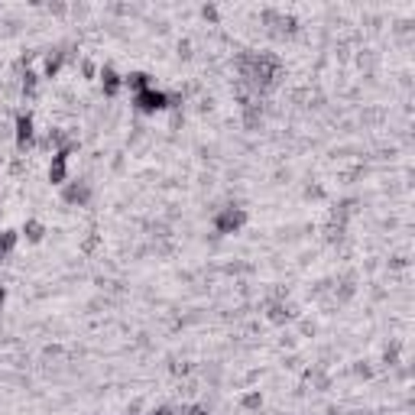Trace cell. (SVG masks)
Wrapping results in <instances>:
<instances>
[{"label":"cell","instance_id":"277c9868","mask_svg":"<svg viewBox=\"0 0 415 415\" xmlns=\"http://www.w3.org/2000/svg\"><path fill=\"white\" fill-rule=\"evenodd\" d=\"M68 162H72V147H65V149H59V153H52L49 172H46L52 185H65V182H68Z\"/></svg>","mask_w":415,"mask_h":415},{"label":"cell","instance_id":"30bf717a","mask_svg":"<svg viewBox=\"0 0 415 415\" xmlns=\"http://www.w3.org/2000/svg\"><path fill=\"white\" fill-rule=\"evenodd\" d=\"M13 247H16V234H13V231H0V263L13 253Z\"/></svg>","mask_w":415,"mask_h":415},{"label":"cell","instance_id":"ba28073f","mask_svg":"<svg viewBox=\"0 0 415 415\" xmlns=\"http://www.w3.org/2000/svg\"><path fill=\"white\" fill-rule=\"evenodd\" d=\"M123 88H127L130 95H140V91H147V88H153V85H149L147 72H134V75H127V78H123Z\"/></svg>","mask_w":415,"mask_h":415},{"label":"cell","instance_id":"3957f363","mask_svg":"<svg viewBox=\"0 0 415 415\" xmlns=\"http://www.w3.org/2000/svg\"><path fill=\"white\" fill-rule=\"evenodd\" d=\"M13 140H16L20 149L36 147V121H33V114H16V121H13Z\"/></svg>","mask_w":415,"mask_h":415},{"label":"cell","instance_id":"8fae6325","mask_svg":"<svg viewBox=\"0 0 415 415\" xmlns=\"http://www.w3.org/2000/svg\"><path fill=\"white\" fill-rule=\"evenodd\" d=\"M240 403H244V409H260L263 405V396H260V390H253V392H247Z\"/></svg>","mask_w":415,"mask_h":415},{"label":"cell","instance_id":"7a4b0ae2","mask_svg":"<svg viewBox=\"0 0 415 415\" xmlns=\"http://www.w3.org/2000/svg\"><path fill=\"white\" fill-rule=\"evenodd\" d=\"M134 108L140 114H162V110H169V95L156 91V88H147V91L134 95Z\"/></svg>","mask_w":415,"mask_h":415},{"label":"cell","instance_id":"5b68a950","mask_svg":"<svg viewBox=\"0 0 415 415\" xmlns=\"http://www.w3.org/2000/svg\"><path fill=\"white\" fill-rule=\"evenodd\" d=\"M65 201L85 208L88 201H91V185L88 182H65Z\"/></svg>","mask_w":415,"mask_h":415},{"label":"cell","instance_id":"6da1fadb","mask_svg":"<svg viewBox=\"0 0 415 415\" xmlns=\"http://www.w3.org/2000/svg\"><path fill=\"white\" fill-rule=\"evenodd\" d=\"M244 224H247V211L244 208H237V205L221 208L218 214H214V231L218 234H237Z\"/></svg>","mask_w":415,"mask_h":415},{"label":"cell","instance_id":"7c38bea8","mask_svg":"<svg viewBox=\"0 0 415 415\" xmlns=\"http://www.w3.org/2000/svg\"><path fill=\"white\" fill-rule=\"evenodd\" d=\"M3 302H7V289H0V308H3Z\"/></svg>","mask_w":415,"mask_h":415},{"label":"cell","instance_id":"9c48e42d","mask_svg":"<svg viewBox=\"0 0 415 415\" xmlns=\"http://www.w3.org/2000/svg\"><path fill=\"white\" fill-rule=\"evenodd\" d=\"M23 237L29 240V244H39V240L46 237V227H42L39 221H26V224H23Z\"/></svg>","mask_w":415,"mask_h":415},{"label":"cell","instance_id":"8992f818","mask_svg":"<svg viewBox=\"0 0 415 415\" xmlns=\"http://www.w3.org/2000/svg\"><path fill=\"white\" fill-rule=\"evenodd\" d=\"M121 88H123V78L114 72V68H104V72H101V91H104V98H117Z\"/></svg>","mask_w":415,"mask_h":415},{"label":"cell","instance_id":"52a82bcc","mask_svg":"<svg viewBox=\"0 0 415 415\" xmlns=\"http://www.w3.org/2000/svg\"><path fill=\"white\" fill-rule=\"evenodd\" d=\"M65 59H68V52H62V49L49 52V55H46V62H42V78H55V75L62 72Z\"/></svg>","mask_w":415,"mask_h":415}]
</instances>
